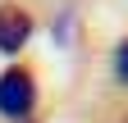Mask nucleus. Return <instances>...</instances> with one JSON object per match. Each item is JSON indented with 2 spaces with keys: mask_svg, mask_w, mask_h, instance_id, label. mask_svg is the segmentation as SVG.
Masks as SVG:
<instances>
[{
  "mask_svg": "<svg viewBox=\"0 0 128 123\" xmlns=\"http://www.w3.org/2000/svg\"><path fill=\"white\" fill-rule=\"evenodd\" d=\"M32 110H37V82L23 64H14L0 73V119H14V123H28Z\"/></svg>",
  "mask_w": 128,
  "mask_h": 123,
  "instance_id": "f257e3e1",
  "label": "nucleus"
},
{
  "mask_svg": "<svg viewBox=\"0 0 128 123\" xmlns=\"http://www.w3.org/2000/svg\"><path fill=\"white\" fill-rule=\"evenodd\" d=\"M32 41V18L18 5H0V55H18Z\"/></svg>",
  "mask_w": 128,
  "mask_h": 123,
  "instance_id": "f03ea898",
  "label": "nucleus"
},
{
  "mask_svg": "<svg viewBox=\"0 0 128 123\" xmlns=\"http://www.w3.org/2000/svg\"><path fill=\"white\" fill-rule=\"evenodd\" d=\"M110 68H114V78H119V82L128 87V37H124V41L114 46V55H110Z\"/></svg>",
  "mask_w": 128,
  "mask_h": 123,
  "instance_id": "7ed1b4c3",
  "label": "nucleus"
}]
</instances>
